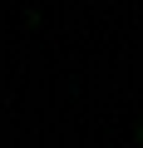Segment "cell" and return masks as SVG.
<instances>
[{"mask_svg":"<svg viewBox=\"0 0 143 148\" xmlns=\"http://www.w3.org/2000/svg\"><path fill=\"white\" fill-rule=\"evenodd\" d=\"M138 143H143V128H138Z\"/></svg>","mask_w":143,"mask_h":148,"instance_id":"cell-1","label":"cell"}]
</instances>
